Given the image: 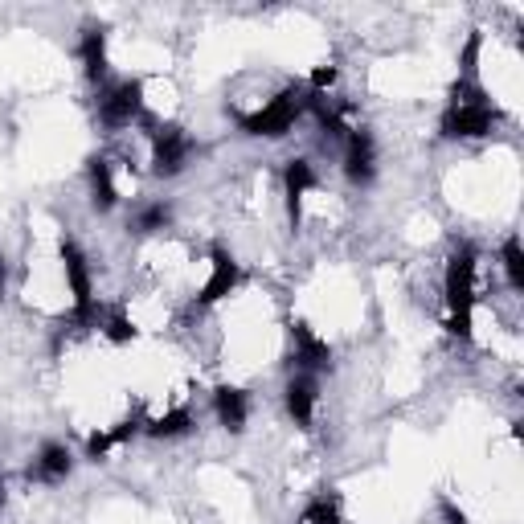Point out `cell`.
<instances>
[{
	"instance_id": "1",
	"label": "cell",
	"mask_w": 524,
	"mask_h": 524,
	"mask_svg": "<svg viewBox=\"0 0 524 524\" xmlns=\"http://www.w3.org/2000/svg\"><path fill=\"white\" fill-rule=\"evenodd\" d=\"M443 299H447V332L459 340L475 336V250L459 246L443 275Z\"/></svg>"
},
{
	"instance_id": "2",
	"label": "cell",
	"mask_w": 524,
	"mask_h": 524,
	"mask_svg": "<svg viewBox=\"0 0 524 524\" xmlns=\"http://www.w3.org/2000/svg\"><path fill=\"white\" fill-rule=\"evenodd\" d=\"M62 271H66V283H70V295H74V312H70V324H82V328H99L103 320V308L95 303V283H91V267H86V254L78 250L74 238H62Z\"/></svg>"
},
{
	"instance_id": "3",
	"label": "cell",
	"mask_w": 524,
	"mask_h": 524,
	"mask_svg": "<svg viewBox=\"0 0 524 524\" xmlns=\"http://www.w3.org/2000/svg\"><path fill=\"white\" fill-rule=\"evenodd\" d=\"M299 115H303V95L295 91V86H287V91L275 95L267 107H258V111H250V115H238V127L246 131V136L279 140V136H287V131L295 127Z\"/></svg>"
},
{
	"instance_id": "4",
	"label": "cell",
	"mask_w": 524,
	"mask_h": 524,
	"mask_svg": "<svg viewBox=\"0 0 524 524\" xmlns=\"http://www.w3.org/2000/svg\"><path fill=\"white\" fill-rule=\"evenodd\" d=\"M500 107L496 103H451L439 119L443 140H484L492 136V127L500 123Z\"/></svg>"
},
{
	"instance_id": "5",
	"label": "cell",
	"mask_w": 524,
	"mask_h": 524,
	"mask_svg": "<svg viewBox=\"0 0 524 524\" xmlns=\"http://www.w3.org/2000/svg\"><path fill=\"white\" fill-rule=\"evenodd\" d=\"M144 111V82L140 78H123L99 91V119L103 127H127L131 119H140Z\"/></svg>"
},
{
	"instance_id": "6",
	"label": "cell",
	"mask_w": 524,
	"mask_h": 524,
	"mask_svg": "<svg viewBox=\"0 0 524 524\" xmlns=\"http://www.w3.org/2000/svg\"><path fill=\"white\" fill-rule=\"evenodd\" d=\"M189 156H193V140L181 127H156L152 131V172L156 177H177V172H185Z\"/></svg>"
},
{
	"instance_id": "7",
	"label": "cell",
	"mask_w": 524,
	"mask_h": 524,
	"mask_svg": "<svg viewBox=\"0 0 524 524\" xmlns=\"http://www.w3.org/2000/svg\"><path fill=\"white\" fill-rule=\"evenodd\" d=\"M344 177L353 181L357 189L373 185V177H377V148H373L369 127L348 131V140H344Z\"/></svg>"
},
{
	"instance_id": "8",
	"label": "cell",
	"mask_w": 524,
	"mask_h": 524,
	"mask_svg": "<svg viewBox=\"0 0 524 524\" xmlns=\"http://www.w3.org/2000/svg\"><path fill=\"white\" fill-rule=\"evenodd\" d=\"M316 185H320V177H316L312 160H287V168H283V193H287V222H291V230L303 226V201H308V193Z\"/></svg>"
},
{
	"instance_id": "9",
	"label": "cell",
	"mask_w": 524,
	"mask_h": 524,
	"mask_svg": "<svg viewBox=\"0 0 524 524\" xmlns=\"http://www.w3.org/2000/svg\"><path fill=\"white\" fill-rule=\"evenodd\" d=\"M291 365L295 369H303V373H320V369H328L332 365V348H328V340L324 336H316L303 320H295L291 324Z\"/></svg>"
},
{
	"instance_id": "10",
	"label": "cell",
	"mask_w": 524,
	"mask_h": 524,
	"mask_svg": "<svg viewBox=\"0 0 524 524\" xmlns=\"http://www.w3.org/2000/svg\"><path fill=\"white\" fill-rule=\"evenodd\" d=\"M213 275H209V283L201 287V295H197V303L201 308H213V303H222L238 283H242V267L234 262V254L230 250H222V246H213Z\"/></svg>"
},
{
	"instance_id": "11",
	"label": "cell",
	"mask_w": 524,
	"mask_h": 524,
	"mask_svg": "<svg viewBox=\"0 0 524 524\" xmlns=\"http://www.w3.org/2000/svg\"><path fill=\"white\" fill-rule=\"evenodd\" d=\"M213 414L217 422H222L226 430H246V418H250V398H246V389L238 385H217L213 389Z\"/></svg>"
},
{
	"instance_id": "12",
	"label": "cell",
	"mask_w": 524,
	"mask_h": 524,
	"mask_svg": "<svg viewBox=\"0 0 524 524\" xmlns=\"http://www.w3.org/2000/svg\"><path fill=\"white\" fill-rule=\"evenodd\" d=\"M70 471H74V455L62 443H46L37 451L33 467H29V475L37 479V484H62V479H70Z\"/></svg>"
},
{
	"instance_id": "13",
	"label": "cell",
	"mask_w": 524,
	"mask_h": 524,
	"mask_svg": "<svg viewBox=\"0 0 524 524\" xmlns=\"http://www.w3.org/2000/svg\"><path fill=\"white\" fill-rule=\"evenodd\" d=\"M283 402H287V414L295 418V426L308 430V426H312V414H316V377H312V373L291 377L287 389H283Z\"/></svg>"
},
{
	"instance_id": "14",
	"label": "cell",
	"mask_w": 524,
	"mask_h": 524,
	"mask_svg": "<svg viewBox=\"0 0 524 524\" xmlns=\"http://www.w3.org/2000/svg\"><path fill=\"white\" fill-rule=\"evenodd\" d=\"M78 58H82V70L91 82H107V29L103 25H91L78 41Z\"/></svg>"
},
{
	"instance_id": "15",
	"label": "cell",
	"mask_w": 524,
	"mask_h": 524,
	"mask_svg": "<svg viewBox=\"0 0 524 524\" xmlns=\"http://www.w3.org/2000/svg\"><path fill=\"white\" fill-rule=\"evenodd\" d=\"M91 168V205L99 209V213H111L115 205H119V193H115V181H111V160L107 156H91L86 160Z\"/></svg>"
},
{
	"instance_id": "16",
	"label": "cell",
	"mask_w": 524,
	"mask_h": 524,
	"mask_svg": "<svg viewBox=\"0 0 524 524\" xmlns=\"http://www.w3.org/2000/svg\"><path fill=\"white\" fill-rule=\"evenodd\" d=\"M136 430H140V422H131V418H127V422H119L115 430H99V434H91V439H86V459H95V463H99V459H103L111 447L127 443Z\"/></svg>"
},
{
	"instance_id": "17",
	"label": "cell",
	"mask_w": 524,
	"mask_h": 524,
	"mask_svg": "<svg viewBox=\"0 0 524 524\" xmlns=\"http://www.w3.org/2000/svg\"><path fill=\"white\" fill-rule=\"evenodd\" d=\"M144 430L152 434V439H181V434L193 430V414H189V410H168V414L152 418Z\"/></svg>"
},
{
	"instance_id": "18",
	"label": "cell",
	"mask_w": 524,
	"mask_h": 524,
	"mask_svg": "<svg viewBox=\"0 0 524 524\" xmlns=\"http://www.w3.org/2000/svg\"><path fill=\"white\" fill-rule=\"evenodd\" d=\"M99 328H103V336H107L111 344H131V340H136V324H131L127 312H103Z\"/></svg>"
},
{
	"instance_id": "19",
	"label": "cell",
	"mask_w": 524,
	"mask_h": 524,
	"mask_svg": "<svg viewBox=\"0 0 524 524\" xmlns=\"http://www.w3.org/2000/svg\"><path fill=\"white\" fill-rule=\"evenodd\" d=\"M172 222V209L164 205V201H152V205H144L140 213H136V222H131V226H136V234H156V230H164Z\"/></svg>"
},
{
	"instance_id": "20",
	"label": "cell",
	"mask_w": 524,
	"mask_h": 524,
	"mask_svg": "<svg viewBox=\"0 0 524 524\" xmlns=\"http://www.w3.org/2000/svg\"><path fill=\"white\" fill-rule=\"evenodd\" d=\"M504 275H508L512 291H524V250H520V238L504 242Z\"/></svg>"
},
{
	"instance_id": "21",
	"label": "cell",
	"mask_w": 524,
	"mask_h": 524,
	"mask_svg": "<svg viewBox=\"0 0 524 524\" xmlns=\"http://www.w3.org/2000/svg\"><path fill=\"white\" fill-rule=\"evenodd\" d=\"M479 50H484V37H479V33H467L463 54H459V78L479 82Z\"/></svg>"
},
{
	"instance_id": "22",
	"label": "cell",
	"mask_w": 524,
	"mask_h": 524,
	"mask_svg": "<svg viewBox=\"0 0 524 524\" xmlns=\"http://www.w3.org/2000/svg\"><path fill=\"white\" fill-rule=\"evenodd\" d=\"M303 524H340V508H336V500H328V496L312 500L308 512H303Z\"/></svg>"
},
{
	"instance_id": "23",
	"label": "cell",
	"mask_w": 524,
	"mask_h": 524,
	"mask_svg": "<svg viewBox=\"0 0 524 524\" xmlns=\"http://www.w3.org/2000/svg\"><path fill=\"white\" fill-rule=\"evenodd\" d=\"M332 82H336V66H316V70H312V91H316V95H324Z\"/></svg>"
},
{
	"instance_id": "24",
	"label": "cell",
	"mask_w": 524,
	"mask_h": 524,
	"mask_svg": "<svg viewBox=\"0 0 524 524\" xmlns=\"http://www.w3.org/2000/svg\"><path fill=\"white\" fill-rule=\"evenodd\" d=\"M439 512H443V520H447V524H467V516H463V508H455L451 500H439Z\"/></svg>"
},
{
	"instance_id": "25",
	"label": "cell",
	"mask_w": 524,
	"mask_h": 524,
	"mask_svg": "<svg viewBox=\"0 0 524 524\" xmlns=\"http://www.w3.org/2000/svg\"><path fill=\"white\" fill-rule=\"evenodd\" d=\"M5 283H9V267H5V258H0V299H5Z\"/></svg>"
},
{
	"instance_id": "26",
	"label": "cell",
	"mask_w": 524,
	"mask_h": 524,
	"mask_svg": "<svg viewBox=\"0 0 524 524\" xmlns=\"http://www.w3.org/2000/svg\"><path fill=\"white\" fill-rule=\"evenodd\" d=\"M9 500V492H5V475H0V504H5Z\"/></svg>"
}]
</instances>
